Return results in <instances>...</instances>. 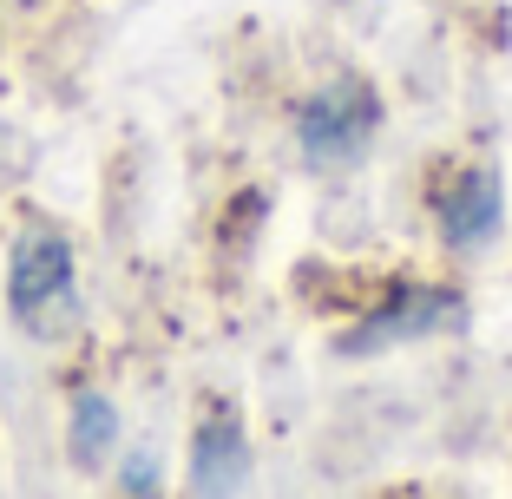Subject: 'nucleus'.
<instances>
[{
	"label": "nucleus",
	"instance_id": "f257e3e1",
	"mask_svg": "<svg viewBox=\"0 0 512 499\" xmlns=\"http://www.w3.org/2000/svg\"><path fill=\"white\" fill-rule=\"evenodd\" d=\"M7 309L14 322L53 335L73 316V243L60 230H27L14 243V263H7Z\"/></svg>",
	"mask_w": 512,
	"mask_h": 499
},
{
	"label": "nucleus",
	"instance_id": "f03ea898",
	"mask_svg": "<svg viewBox=\"0 0 512 499\" xmlns=\"http://www.w3.org/2000/svg\"><path fill=\"white\" fill-rule=\"evenodd\" d=\"M381 125V106L362 79H335L296 106V145L309 165H355Z\"/></svg>",
	"mask_w": 512,
	"mask_h": 499
},
{
	"label": "nucleus",
	"instance_id": "7ed1b4c3",
	"mask_svg": "<svg viewBox=\"0 0 512 499\" xmlns=\"http://www.w3.org/2000/svg\"><path fill=\"white\" fill-rule=\"evenodd\" d=\"M250 480V440H243L237 408H211L191 440V493L197 499H237Z\"/></svg>",
	"mask_w": 512,
	"mask_h": 499
},
{
	"label": "nucleus",
	"instance_id": "20e7f679",
	"mask_svg": "<svg viewBox=\"0 0 512 499\" xmlns=\"http://www.w3.org/2000/svg\"><path fill=\"white\" fill-rule=\"evenodd\" d=\"M453 316H460V296H453V289H401V296H394L381 316H368L342 348L348 355H381V348H394V342H421V335L447 329Z\"/></svg>",
	"mask_w": 512,
	"mask_h": 499
},
{
	"label": "nucleus",
	"instance_id": "39448f33",
	"mask_svg": "<svg viewBox=\"0 0 512 499\" xmlns=\"http://www.w3.org/2000/svg\"><path fill=\"white\" fill-rule=\"evenodd\" d=\"M499 211H506L499 171H460V178L440 191V237H447L453 250H480V243H493Z\"/></svg>",
	"mask_w": 512,
	"mask_h": 499
},
{
	"label": "nucleus",
	"instance_id": "423d86ee",
	"mask_svg": "<svg viewBox=\"0 0 512 499\" xmlns=\"http://www.w3.org/2000/svg\"><path fill=\"white\" fill-rule=\"evenodd\" d=\"M112 440H119V414H112L106 394H79L73 408V460L79 467H99L112 454Z\"/></svg>",
	"mask_w": 512,
	"mask_h": 499
},
{
	"label": "nucleus",
	"instance_id": "0eeeda50",
	"mask_svg": "<svg viewBox=\"0 0 512 499\" xmlns=\"http://www.w3.org/2000/svg\"><path fill=\"white\" fill-rule=\"evenodd\" d=\"M125 493H132V499H158V460H151V454L125 460Z\"/></svg>",
	"mask_w": 512,
	"mask_h": 499
}]
</instances>
